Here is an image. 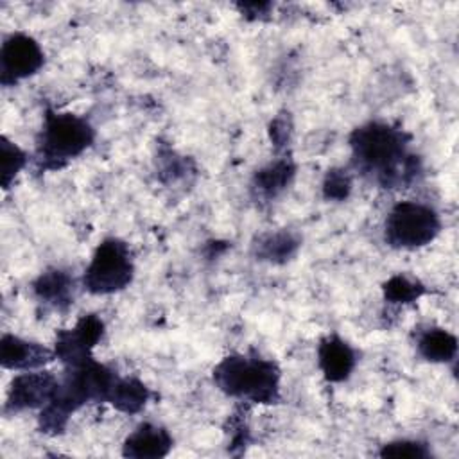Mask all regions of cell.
<instances>
[{"mask_svg":"<svg viewBox=\"0 0 459 459\" xmlns=\"http://www.w3.org/2000/svg\"><path fill=\"white\" fill-rule=\"evenodd\" d=\"M409 134L385 122H368L350 134L351 161L384 188H402L421 174L420 158L409 152Z\"/></svg>","mask_w":459,"mask_h":459,"instance_id":"1","label":"cell"},{"mask_svg":"<svg viewBox=\"0 0 459 459\" xmlns=\"http://www.w3.org/2000/svg\"><path fill=\"white\" fill-rule=\"evenodd\" d=\"M118 375L93 357L65 366V377L59 380L56 396L39 411L38 427L43 434H61L70 416L90 402H108Z\"/></svg>","mask_w":459,"mask_h":459,"instance_id":"2","label":"cell"},{"mask_svg":"<svg viewBox=\"0 0 459 459\" xmlns=\"http://www.w3.org/2000/svg\"><path fill=\"white\" fill-rule=\"evenodd\" d=\"M213 384L228 396L251 403L271 405L280 400V368L276 362L233 353L224 357L212 371Z\"/></svg>","mask_w":459,"mask_h":459,"instance_id":"3","label":"cell"},{"mask_svg":"<svg viewBox=\"0 0 459 459\" xmlns=\"http://www.w3.org/2000/svg\"><path fill=\"white\" fill-rule=\"evenodd\" d=\"M95 140L91 124L75 115L48 109L38 136V165L43 170H57L81 156Z\"/></svg>","mask_w":459,"mask_h":459,"instance_id":"4","label":"cell"},{"mask_svg":"<svg viewBox=\"0 0 459 459\" xmlns=\"http://www.w3.org/2000/svg\"><path fill=\"white\" fill-rule=\"evenodd\" d=\"M134 276V262L129 246L115 237L102 240L82 276V287L90 294L106 296L126 289Z\"/></svg>","mask_w":459,"mask_h":459,"instance_id":"5","label":"cell"},{"mask_svg":"<svg viewBox=\"0 0 459 459\" xmlns=\"http://www.w3.org/2000/svg\"><path fill=\"white\" fill-rule=\"evenodd\" d=\"M441 230L434 208L416 201L396 203L384 224V238L394 249H418L430 244Z\"/></svg>","mask_w":459,"mask_h":459,"instance_id":"6","label":"cell"},{"mask_svg":"<svg viewBox=\"0 0 459 459\" xmlns=\"http://www.w3.org/2000/svg\"><path fill=\"white\" fill-rule=\"evenodd\" d=\"M45 54L39 43L23 32L7 36L0 48V81L4 86H13L41 70Z\"/></svg>","mask_w":459,"mask_h":459,"instance_id":"7","label":"cell"},{"mask_svg":"<svg viewBox=\"0 0 459 459\" xmlns=\"http://www.w3.org/2000/svg\"><path fill=\"white\" fill-rule=\"evenodd\" d=\"M59 378L50 371L30 369L18 373L9 385L4 411L22 412L30 409H43L57 393Z\"/></svg>","mask_w":459,"mask_h":459,"instance_id":"8","label":"cell"},{"mask_svg":"<svg viewBox=\"0 0 459 459\" xmlns=\"http://www.w3.org/2000/svg\"><path fill=\"white\" fill-rule=\"evenodd\" d=\"M104 335V323L95 314L82 316L72 328L56 333L54 353L65 366L79 364L91 357V350Z\"/></svg>","mask_w":459,"mask_h":459,"instance_id":"9","label":"cell"},{"mask_svg":"<svg viewBox=\"0 0 459 459\" xmlns=\"http://www.w3.org/2000/svg\"><path fill=\"white\" fill-rule=\"evenodd\" d=\"M56 359L54 350L25 341L22 337L5 333L0 341V362L5 369H14V371H30V369H39L45 364L52 362Z\"/></svg>","mask_w":459,"mask_h":459,"instance_id":"10","label":"cell"},{"mask_svg":"<svg viewBox=\"0 0 459 459\" xmlns=\"http://www.w3.org/2000/svg\"><path fill=\"white\" fill-rule=\"evenodd\" d=\"M357 364L355 350L339 335L321 339L317 346V366L328 382H344Z\"/></svg>","mask_w":459,"mask_h":459,"instance_id":"11","label":"cell"},{"mask_svg":"<svg viewBox=\"0 0 459 459\" xmlns=\"http://www.w3.org/2000/svg\"><path fill=\"white\" fill-rule=\"evenodd\" d=\"M174 445L167 429L142 423L124 441L122 455L131 459H160L165 457Z\"/></svg>","mask_w":459,"mask_h":459,"instance_id":"12","label":"cell"},{"mask_svg":"<svg viewBox=\"0 0 459 459\" xmlns=\"http://www.w3.org/2000/svg\"><path fill=\"white\" fill-rule=\"evenodd\" d=\"M36 298L57 310H65L74 303V278L63 269H47L32 283Z\"/></svg>","mask_w":459,"mask_h":459,"instance_id":"13","label":"cell"},{"mask_svg":"<svg viewBox=\"0 0 459 459\" xmlns=\"http://www.w3.org/2000/svg\"><path fill=\"white\" fill-rule=\"evenodd\" d=\"M296 176V165L290 158L283 156L264 169H260L253 176L251 188L264 199H274L280 195L294 179Z\"/></svg>","mask_w":459,"mask_h":459,"instance_id":"14","label":"cell"},{"mask_svg":"<svg viewBox=\"0 0 459 459\" xmlns=\"http://www.w3.org/2000/svg\"><path fill=\"white\" fill-rule=\"evenodd\" d=\"M416 348L425 360L446 364V362H452L457 355V339L448 330L427 328L420 332Z\"/></svg>","mask_w":459,"mask_h":459,"instance_id":"15","label":"cell"},{"mask_svg":"<svg viewBox=\"0 0 459 459\" xmlns=\"http://www.w3.org/2000/svg\"><path fill=\"white\" fill-rule=\"evenodd\" d=\"M151 400V389L134 377H118L109 394V403L126 414L140 412Z\"/></svg>","mask_w":459,"mask_h":459,"instance_id":"16","label":"cell"},{"mask_svg":"<svg viewBox=\"0 0 459 459\" xmlns=\"http://www.w3.org/2000/svg\"><path fill=\"white\" fill-rule=\"evenodd\" d=\"M299 247V238L290 231H276L258 237V240L253 244L255 255L258 260L273 262V264H283L290 260Z\"/></svg>","mask_w":459,"mask_h":459,"instance_id":"17","label":"cell"},{"mask_svg":"<svg viewBox=\"0 0 459 459\" xmlns=\"http://www.w3.org/2000/svg\"><path fill=\"white\" fill-rule=\"evenodd\" d=\"M0 167H2V186L4 190H7L11 186V183L14 181V178L18 176V172L27 165L29 158L27 152L18 147L14 142H11L7 136L0 138Z\"/></svg>","mask_w":459,"mask_h":459,"instance_id":"18","label":"cell"},{"mask_svg":"<svg viewBox=\"0 0 459 459\" xmlns=\"http://www.w3.org/2000/svg\"><path fill=\"white\" fill-rule=\"evenodd\" d=\"M382 290L384 298L389 303H412L425 292V287L416 280H411L403 274H396L384 283Z\"/></svg>","mask_w":459,"mask_h":459,"instance_id":"19","label":"cell"},{"mask_svg":"<svg viewBox=\"0 0 459 459\" xmlns=\"http://www.w3.org/2000/svg\"><path fill=\"white\" fill-rule=\"evenodd\" d=\"M378 455L393 459H427L430 457V450L425 443L416 439H396L382 445Z\"/></svg>","mask_w":459,"mask_h":459,"instance_id":"20","label":"cell"},{"mask_svg":"<svg viewBox=\"0 0 459 459\" xmlns=\"http://www.w3.org/2000/svg\"><path fill=\"white\" fill-rule=\"evenodd\" d=\"M351 190V178L342 169H332L323 181V195L328 201H344Z\"/></svg>","mask_w":459,"mask_h":459,"instance_id":"21","label":"cell"},{"mask_svg":"<svg viewBox=\"0 0 459 459\" xmlns=\"http://www.w3.org/2000/svg\"><path fill=\"white\" fill-rule=\"evenodd\" d=\"M290 131H292V124H290V117L289 113H281L278 115L271 126H269V134H271V140L276 147H285L287 142L290 140Z\"/></svg>","mask_w":459,"mask_h":459,"instance_id":"22","label":"cell"},{"mask_svg":"<svg viewBox=\"0 0 459 459\" xmlns=\"http://www.w3.org/2000/svg\"><path fill=\"white\" fill-rule=\"evenodd\" d=\"M238 9L242 11V14H246V18L249 20H256L262 14L267 13V9H271V4H240Z\"/></svg>","mask_w":459,"mask_h":459,"instance_id":"23","label":"cell"}]
</instances>
